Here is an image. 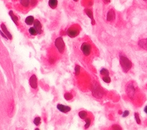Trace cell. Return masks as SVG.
Instances as JSON below:
<instances>
[{"instance_id": "f546056e", "label": "cell", "mask_w": 147, "mask_h": 130, "mask_svg": "<svg viewBox=\"0 0 147 130\" xmlns=\"http://www.w3.org/2000/svg\"><path fill=\"white\" fill-rule=\"evenodd\" d=\"M0 34H1V35H2V37L4 38H5V39H6V40H8V37H7V36L5 35V33H4V32H3L2 31V30H0Z\"/></svg>"}, {"instance_id": "e0dca14e", "label": "cell", "mask_w": 147, "mask_h": 130, "mask_svg": "<svg viewBox=\"0 0 147 130\" xmlns=\"http://www.w3.org/2000/svg\"><path fill=\"white\" fill-rule=\"evenodd\" d=\"M58 0H48V5L52 9H55L58 7Z\"/></svg>"}, {"instance_id": "6da1fadb", "label": "cell", "mask_w": 147, "mask_h": 130, "mask_svg": "<svg viewBox=\"0 0 147 130\" xmlns=\"http://www.w3.org/2000/svg\"><path fill=\"white\" fill-rule=\"evenodd\" d=\"M126 93L132 100H137L139 94V90L133 82H129L126 86Z\"/></svg>"}, {"instance_id": "d6986e66", "label": "cell", "mask_w": 147, "mask_h": 130, "mask_svg": "<svg viewBox=\"0 0 147 130\" xmlns=\"http://www.w3.org/2000/svg\"><path fill=\"white\" fill-rule=\"evenodd\" d=\"M100 74L102 77H107V76H110V71L106 69V68H102L100 70Z\"/></svg>"}, {"instance_id": "30bf717a", "label": "cell", "mask_w": 147, "mask_h": 130, "mask_svg": "<svg viewBox=\"0 0 147 130\" xmlns=\"http://www.w3.org/2000/svg\"><path fill=\"white\" fill-rule=\"evenodd\" d=\"M30 2H31V0H20L19 1V5L23 9H28L31 7Z\"/></svg>"}, {"instance_id": "7c38bea8", "label": "cell", "mask_w": 147, "mask_h": 130, "mask_svg": "<svg viewBox=\"0 0 147 130\" xmlns=\"http://www.w3.org/2000/svg\"><path fill=\"white\" fill-rule=\"evenodd\" d=\"M1 28H2V31L5 34V35L8 37V40H12V35L11 33L8 31V29H7L6 26L5 25V24H3V23L1 24Z\"/></svg>"}, {"instance_id": "1f68e13d", "label": "cell", "mask_w": 147, "mask_h": 130, "mask_svg": "<svg viewBox=\"0 0 147 130\" xmlns=\"http://www.w3.org/2000/svg\"><path fill=\"white\" fill-rule=\"evenodd\" d=\"M144 112H145V113L147 115V106H146L145 108H144Z\"/></svg>"}, {"instance_id": "e575fe53", "label": "cell", "mask_w": 147, "mask_h": 130, "mask_svg": "<svg viewBox=\"0 0 147 130\" xmlns=\"http://www.w3.org/2000/svg\"><path fill=\"white\" fill-rule=\"evenodd\" d=\"M35 130H40V129H39L38 128H35Z\"/></svg>"}, {"instance_id": "cb8c5ba5", "label": "cell", "mask_w": 147, "mask_h": 130, "mask_svg": "<svg viewBox=\"0 0 147 130\" xmlns=\"http://www.w3.org/2000/svg\"><path fill=\"white\" fill-rule=\"evenodd\" d=\"M134 118H135V120H136L137 123L138 125H140L141 124V120L140 118V114L138 113H134Z\"/></svg>"}, {"instance_id": "4fadbf2b", "label": "cell", "mask_w": 147, "mask_h": 130, "mask_svg": "<svg viewBox=\"0 0 147 130\" xmlns=\"http://www.w3.org/2000/svg\"><path fill=\"white\" fill-rule=\"evenodd\" d=\"M84 121H85V124H84V129H89V127L91 126V123H92V121H93V118H92V116H88L85 120H84Z\"/></svg>"}, {"instance_id": "ba28073f", "label": "cell", "mask_w": 147, "mask_h": 130, "mask_svg": "<svg viewBox=\"0 0 147 130\" xmlns=\"http://www.w3.org/2000/svg\"><path fill=\"white\" fill-rule=\"evenodd\" d=\"M57 108H58V110L60 112L64 113H67L70 112L71 110V108L70 107L65 106V105H63V104H60V103H58V104L57 105Z\"/></svg>"}, {"instance_id": "44dd1931", "label": "cell", "mask_w": 147, "mask_h": 130, "mask_svg": "<svg viewBox=\"0 0 147 130\" xmlns=\"http://www.w3.org/2000/svg\"><path fill=\"white\" fill-rule=\"evenodd\" d=\"M81 67L78 65V64H76L75 65V67H74V74H75V76L76 77H77V76H79L80 75V74H81Z\"/></svg>"}, {"instance_id": "7402d4cb", "label": "cell", "mask_w": 147, "mask_h": 130, "mask_svg": "<svg viewBox=\"0 0 147 130\" xmlns=\"http://www.w3.org/2000/svg\"><path fill=\"white\" fill-rule=\"evenodd\" d=\"M41 117H39V116L35 117V118L34 119V120H33V123H34L36 126H38L41 124Z\"/></svg>"}, {"instance_id": "f1b7e54d", "label": "cell", "mask_w": 147, "mask_h": 130, "mask_svg": "<svg viewBox=\"0 0 147 130\" xmlns=\"http://www.w3.org/2000/svg\"><path fill=\"white\" fill-rule=\"evenodd\" d=\"M129 115H130V112H129L128 110H125V111L123 113V118H125V117L128 116Z\"/></svg>"}, {"instance_id": "d590c367", "label": "cell", "mask_w": 147, "mask_h": 130, "mask_svg": "<svg viewBox=\"0 0 147 130\" xmlns=\"http://www.w3.org/2000/svg\"><path fill=\"white\" fill-rule=\"evenodd\" d=\"M73 1H74V2H77L78 0H73Z\"/></svg>"}, {"instance_id": "9c48e42d", "label": "cell", "mask_w": 147, "mask_h": 130, "mask_svg": "<svg viewBox=\"0 0 147 130\" xmlns=\"http://www.w3.org/2000/svg\"><path fill=\"white\" fill-rule=\"evenodd\" d=\"M116 18V13L115 11L111 8L108 11L107 14V21H113Z\"/></svg>"}, {"instance_id": "836d02e7", "label": "cell", "mask_w": 147, "mask_h": 130, "mask_svg": "<svg viewBox=\"0 0 147 130\" xmlns=\"http://www.w3.org/2000/svg\"><path fill=\"white\" fill-rule=\"evenodd\" d=\"M118 113H119L120 115H123V112H122L121 110H119V111H118Z\"/></svg>"}, {"instance_id": "4316f807", "label": "cell", "mask_w": 147, "mask_h": 130, "mask_svg": "<svg viewBox=\"0 0 147 130\" xmlns=\"http://www.w3.org/2000/svg\"><path fill=\"white\" fill-rule=\"evenodd\" d=\"M111 130H123L121 126L118 124H114L111 126Z\"/></svg>"}, {"instance_id": "d4e9b609", "label": "cell", "mask_w": 147, "mask_h": 130, "mask_svg": "<svg viewBox=\"0 0 147 130\" xmlns=\"http://www.w3.org/2000/svg\"><path fill=\"white\" fill-rule=\"evenodd\" d=\"M48 62H49V64H51V65L54 64L55 62H56V57H54V56H51V57H49V58H48Z\"/></svg>"}, {"instance_id": "ac0fdd59", "label": "cell", "mask_w": 147, "mask_h": 130, "mask_svg": "<svg viewBox=\"0 0 147 130\" xmlns=\"http://www.w3.org/2000/svg\"><path fill=\"white\" fill-rule=\"evenodd\" d=\"M78 116H79V117H80L81 120H84L89 116V114H88V112H87V111H85V110H82V111H80V112L78 113Z\"/></svg>"}, {"instance_id": "5b68a950", "label": "cell", "mask_w": 147, "mask_h": 130, "mask_svg": "<svg viewBox=\"0 0 147 130\" xmlns=\"http://www.w3.org/2000/svg\"><path fill=\"white\" fill-rule=\"evenodd\" d=\"M81 51H82L83 54H84L85 57H88V56L91 55L92 48H91V44H89L88 42H84V43L81 44Z\"/></svg>"}, {"instance_id": "8d00e7d4", "label": "cell", "mask_w": 147, "mask_h": 130, "mask_svg": "<svg viewBox=\"0 0 147 130\" xmlns=\"http://www.w3.org/2000/svg\"><path fill=\"white\" fill-rule=\"evenodd\" d=\"M143 1H145V2H146V0H143Z\"/></svg>"}, {"instance_id": "2e32d148", "label": "cell", "mask_w": 147, "mask_h": 130, "mask_svg": "<svg viewBox=\"0 0 147 130\" xmlns=\"http://www.w3.org/2000/svg\"><path fill=\"white\" fill-rule=\"evenodd\" d=\"M8 14H9V15H10L11 18L13 20L14 23H15L17 26H18V17H17V16L14 14V12H13L12 11H9Z\"/></svg>"}, {"instance_id": "7a4b0ae2", "label": "cell", "mask_w": 147, "mask_h": 130, "mask_svg": "<svg viewBox=\"0 0 147 130\" xmlns=\"http://www.w3.org/2000/svg\"><path fill=\"white\" fill-rule=\"evenodd\" d=\"M120 66L122 70H123V72L127 73L128 71H130L133 67V64L131 62V61L123 54L120 53Z\"/></svg>"}, {"instance_id": "484cf974", "label": "cell", "mask_w": 147, "mask_h": 130, "mask_svg": "<svg viewBox=\"0 0 147 130\" xmlns=\"http://www.w3.org/2000/svg\"><path fill=\"white\" fill-rule=\"evenodd\" d=\"M103 81H104L106 84H110L111 82V78L110 76H107V77H102Z\"/></svg>"}, {"instance_id": "5bb4252c", "label": "cell", "mask_w": 147, "mask_h": 130, "mask_svg": "<svg viewBox=\"0 0 147 130\" xmlns=\"http://www.w3.org/2000/svg\"><path fill=\"white\" fill-rule=\"evenodd\" d=\"M138 45L143 49L147 50V38L141 39L138 41Z\"/></svg>"}, {"instance_id": "ffe728a7", "label": "cell", "mask_w": 147, "mask_h": 130, "mask_svg": "<svg viewBox=\"0 0 147 130\" xmlns=\"http://www.w3.org/2000/svg\"><path fill=\"white\" fill-rule=\"evenodd\" d=\"M64 99H65L66 100H67V101H70V100H71L73 99L74 96H73V94H72L71 93L67 92V93H64Z\"/></svg>"}, {"instance_id": "83f0119b", "label": "cell", "mask_w": 147, "mask_h": 130, "mask_svg": "<svg viewBox=\"0 0 147 130\" xmlns=\"http://www.w3.org/2000/svg\"><path fill=\"white\" fill-rule=\"evenodd\" d=\"M37 3H38V0H31L30 5H31V7H34L37 5Z\"/></svg>"}, {"instance_id": "3957f363", "label": "cell", "mask_w": 147, "mask_h": 130, "mask_svg": "<svg viewBox=\"0 0 147 130\" xmlns=\"http://www.w3.org/2000/svg\"><path fill=\"white\" fill-rule=\"evenodd\" d=\"M54 47L60 54H63L65 50V44L62 37H58L54 41Z\"/></svg>"}, {"instance_id": "277c9868", "label": "cell", "mask_w": 147, "mask_h": 130, "mask_svg": "<svg viewBox=\"0 0 147 130\" xmlns=\"http://www.w3.org/2000/svg\"><path fill=\"white\" fill-rule=\"evenodd\" d=\"M80 31H81V27L77 25H74L72 26H71L67 30V34L73 38H75L77 37L79 33H80Z\"/></svg>"}, {"instance_id": "52a82bcc", "label": "cell", "mask_w": 147, "mask_h": 130, "mask_svg": "<svg viewBox=\"0 0 147 130\" xmlns=\"http://www.w3.org/2000/svg\"><path fill=\"white\" fill-rule=\"evenodd\" d=\"M33 27L36 30L38 34H41L42 33V25H41V23L40 22L39 20H38V19L35 20V22L33 24Z\"/></svg>"}, {"instance_id": "d6a6232c", "label": "cell", "mask_w": 147, "mask_h": 130, "mask_svg": "<svg viewBox=\"0 0 147 130\" xmlns=\"http://www.w3.org/2000/svg\"><path fill=\"white\" fill-rule=\"evenodd\" d=\"M110 1H111V0H104V2L105 3H109V2H110Z\"/></svg>"}, {"instance_id": "9a60e30c", "label": "cell", "mask_w": 147, "mask_h": 130, "mask_svg": "<svg viewBox=\"0 0 147 130\" xmlns=\"http://www.w3.org/2000/svg\"><path fill=\"white\" fill-rule=\"evenodd\" d=\"M35 20V19L34 18V16H32V15H29V16H28V17L25 18V24H26L27 25H31L34 24Z\"/></svg>"}, {"instance_id": "4dcf8cb0", "label": "cell", "mask_w": 147, "mask_h": 130, "mask_svg": "<svg viewBox=\"0 0 147 130\" xmlns=\"http://www.w3.org/2000/svg\"><path fill=\"white\" fill-rule=\"evenodd\" d=\"M93 5V1H90L89 2H88V5L89 6H91Z\"/></svg>"}, {"instance_id": "8992f818", "label": "cell", "mask_w": 147, "mask_h": 130, "mask_svg": "<svg viewBox=\"0 0 147 130\" xmlns=\"http://www.w3.org/2000/svg\"><path fill=\"white\" fill-rule=\"evenodd\" d=\"M29 85L33 90H38V79L35 74H32L29 79Z\"/></svg>"}, {"instance_id": "603a6c76", "label": "cell", "mask_w": 147, "mask_h": 130, "mask_svg": "<svg viewBox=\"0 0 147 130\" xmlns=\"http://www.w3.org/2000/svg\"><path fill=\"white\" fill-rule=\"evenodd\" d=\"M28 32H29V34H30L31 35H32V36H35V35H37V34H37V31H36V30L35 29L34 27H30V28H28Z\"/></svg>"}, {"instance_id": "8fae6325", "label": "cell", "mask_w": 147, "mask_h": 130, "mask_svg": "<svg viewBox=\"0 0 147 130\" xmlns=\"http://www.w3.org/2000/svg\"><path fill=\"white\" fill-rule=\"evenodd\" d=\"M84 11H85L86 15L91 18V24H92L93 25H95V20H94V15H93V11H92V10H91V8H85V9H84Z\"/></svg>"}]
</instances>
